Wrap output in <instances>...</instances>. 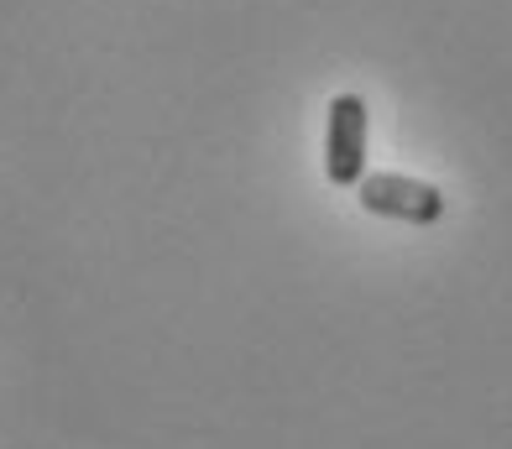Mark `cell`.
<instances>
[{
    "instance_id": "6da1fadb",
    "label": "cell",
    "mask_w": 512,
    "mask_h": 449,
    "mask_svg": "<svg viewBox=\"0 0 512 449\" xmlns=\"http://www.w3.org/2000/svg\"><path fill=\"white\" fill-rule=\"evenodd\" d=\"M366 131L371 115L361 94H335L324 115V173L335 188H361L366 178Z\"/></svg>"
},
{
    "instance_id": "7a4b0ae2",
    "label": "cell",
    "mask_w": 512,
    "mask_h": 449,
    "mask_svg": "<svg viewBox=\"0 0 512 449\" xmlns=\"http://www.w3.org/2000/svg\"><path fill=\"white\" fill-rule=\"evenodd\" d=\"M356 199H361L366 215L403 220V225H434L445 215V194L424 178H408V173H366Z\"/></svg>"
}]
</instances>
